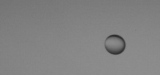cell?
<instances>
[{
    "label": "cell",
    "mask_w": 160,
    "mask_h": 75,
    "mask_svg": "<svg viewBox=\"0 0 160 75\" xmlns=\"http://www.w3.org/2000/svg\"><path fill=\"white\" fill-rule=\"evenodd\" d=\"M105 47L109 53L114 55L122 53L126 48V43L124 39L118 35H112L106 39Z\"/></svg>",
    "instance_id": "cell-1"
}]
</instances>
